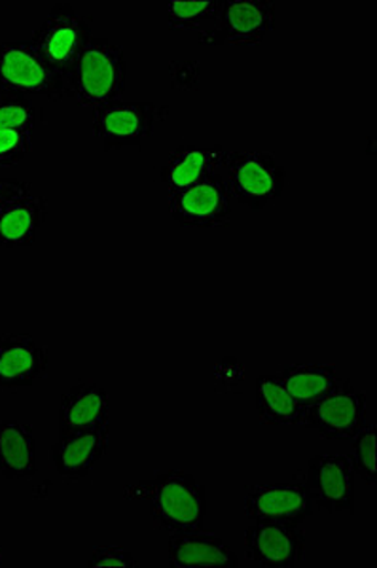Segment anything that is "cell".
Segmentation results:
<instances>
[{
    "label": "cell",
    "mask_w": 377,
    "mask_h": 568,
    "mask_svg": "<svg viewBox=\"0 0 377 568\" xmlns=\"http://www.w3.org/2000/svg\"><path fill=\"white\" fill-rule=\"evenodd\" d=\"M228 150L222 146L213 149H197V146H179L171 152L167 162L160 171V181L165 184L167 192L175 194L195 182L203 181L205 176L213 175L222 168L224 155Z\"/></svg>",
    "instance_id": "obj_19"
},
{
    "label": "cell",
    "mask_w": 377,
    "mask_h": 568,
    "mask_svg": "<svg viewBox=\"0 0 377 568\" xmlns=\"http://www.w3.org/2000/svg\"><path fill=\"white\" fill-rule=\"evenodd\" d=\"M48 347L29 334L0 336V390L16 393L42 382L48 375Z\"/></svg>",
    "instance_id": "obj_13"
},
{
    "label": "cell",
    "mask_w": 377,
    "mask_h": 568,
    "mask_svg": "<svg viewBox=\"0 0 377 568\" xmlns=\"http://www.w3.org/2000/svg\"><path fill=\"white\" fill-rule=\"evenodd\" d=\"M351 465L355 476L366 485L377 481V428L374 423H366L351 438Z\"/></svg>",
    "instance_id": "obj_24"
},
{
    "label": "cell",
    "mask_w": 377,
    "mask_h": 568,
    "mask_svg": "<svg viewBox=\"0 0 377 568\" xmlns=\"http://www.w3.org/2000/svg\"><path fill=\"white\" fill-rule=\"evenodd\" d=\"M222 0H171L167 2V26L173 31H197L218 20Z\"/></svg>",
    "instance_id": "obj_22"
},
{
    "label": "cell",
    "mask_w": 377,
    "mask_h": 568,
    "mask_svg": "<svg viewBox=\"0 0 377 568\" xmlns=\"http://www.w3.org/2000/svg\"><path fill=\"white\" fill-rule=\"evenodd\" d=\"M111 398L99 383L79 382L59 402V434L93 430L109 426Z\"/></svg>",
    "instance_id": "obj_16"
},
{
    "label": "cell",
    "mask_w": 377,
    "mask_h": 568,
    "mask_svg": "<svg viewBox=\"0 0 377 568\" xmlns=\"http://www.w3.org/2000/svg\"><path fill=\"white\" fill-rule=\"evenodd\" d=\"M313 503L328 514H355V470L347 455H315L306 476Z\"/></svg>",
    "instance_id": "obj_11"
},
{
    "label": "cell",
    "mask_w": 377,
    "mask_h": 568,
    "mask_svg": "<svg viewBox=\"0 0 377 568\" xmlns=\"http://www.w3.org/2000/svg\"><path fill=\"white\" fill-rule=\"evenodd\" d=\"M171 88L176 91H192L200 85V63L197 61H173L170 65Z\"/></svg>",
    "instance_id": "obj_27"
},
{
    "label": "cell",
    "mask_w": 377,
    "mask_h": 568,
    "mask_svg": "<svg viewBox=\"0 0 377 568\" xmlns=\"http://www.w3.org/2000/svg\"><path fill=\"white\" fill-rule=\"evenodd\" d=\"M33 152V133L0 130V168H13Z\"/></svg>",
    "instance_id": "obj_25"
},
{
    "label": "cell",
    "mask_w": 377,
    "mask_h": 568,
    "mask_svg": "<svg viewBox=\"0 0 377 568\" xmlns=\"http://www.w3.org/2000/svg\"><path fill=\"white\" fill-rule=\"evenodd\" d=\"M222 168L226 169L232 200L253 213H261L279 201L288 186L285 165L272 152L230 150Z\"/></svg>",
    "instance_id": "obj_3"
},
{
    "label": "cell",
    "mask_w": 377,
    "mask_h": 568,
    "mask_svg": "<svg viewBox=\"0 0 377 568\" xmlns=\"http://www.w3.org/2000/svg\"><path fill=\"white\" fill-rule=\"evenodd\" d=\"M109 426L59 434L50 449V460L59 478L67 484L84 479L109 452Z\"/></svg>",
    "instance_id": "obj_14"
},
{
    "label": "cell",
    "mask_w": 377,
    "mask_h": 568,
    "mask_svg": "<svg viewBox=\"0 0 377 568\" xmlns=\"http://www.w3.org/2000/svg\"><path fill=\"white\" fill-rule=\"evenodd\" d=\"M275 29L272 0H222L218 26L202 31V45H256Z\"/></svg>",
    "instance_id": "obj_9"
},
{
    "label": "cell",
    "mask_w": 377,
    "mask_h": 568,
    "mask_svg": "<svg viewBox=\"0 0 377 568\" xmlns=\"http://www.w3.org/2000/svg\"><path fill=\"white\" fill-rule=\"evenodd\" d=\"M275 375L304 407L325 398L339 383L334 364H286Z\"/></svg>",
    "instance_id": "obj_20"
},
{
    "label": "cell",
    "mask_w": 377,
    "mask_h": 568,
    "mask_svg": "<svg viewBox=\"0 0 377 568\" xmlns=\"http://www.w3.org/2000/svg\"><path fill=\"white\" fill-rule=\"evenodd\" d=\"M243 510L254 524H304L313 514L306 476L298 471L288 481L248 485Z\"/></svg>",
    "instance_id": "obj_7"
},
{
    "label": "cell",
    "mask_w": 377,
    "mask_h": 568,
    "mask_svg": "<svg viewBox=\"0 0 377 568\" xmlns=\"http://www.w3.org/2000/svg\"><path fill=\"white\" fill-rule=\"evenodd\" d=\"M150 517L165 532L202 529L207 516L205 485L183 470L163 471L150 485Z\"/></svg>",
    "instance_id": "obj_4"
},
{
    "label": "cell",
    "mask_w": 377,
    "mask_h": 568,
    "mask_svg": "<svg viewBox=\"0 0 377 568\" xmlns=\"http://www.w3.org/2000/svg\"><path fill=\"white\" fill-rule=\"evenodd\" d=\"M368 400L349 379L339 382L330 394L306 407L302 425L323 439H351L368 423Z\"/></svg>",
    "instance_id": "obj_10"
},
{
    "label": "cell",
    "mask_w": 377,
    "mask_h": 568,
    "mask_svg": "<svg viewBox=\"0 0 377 568\" xmlns=\"http://www.w3.org/2000/svg\"><path fill=\"white\" fill-rule=\"evenodd\" d=\"M34 428L21 420H0V476L8 481L33 478L39 471Z\"/></svg>",
    "instance_id": "obj_18"
},
{
    "label": "cell",
    "mask_w": 377,
    "mask_h": 568,
    "mask_svg": "<svg viewBox=\"0 0 377 568\" xmlns=\"http://www.w3.org/2000/svg\"><path fill=\"white\" fill-rule=\"evenodd\" d=\"M128 59L124 48L93 37L69 72L71 98L79 106L99 110L124 99Z\"/></svg>",
    "instance_id": "obj_1"
},
{
    "label": "cell",
    "mask_w": 377,
    "mask_h": 568,
    "mask_svg": "<svg viewBox=\"0 0 377 568\" xmlns=\"http://www.w3.org/2000/svg\"><path fill=\"white\" fill-rule=\"evenodd\" d=\"M0 95L61 103L71 99L69 77L48 65L31 40L0 44Z\"/></svg>",
    "instance_id": "obj_2"
},
{
    "label": "cell",
    "mask_w": 377,
    "mask_h": 568,
    "mask_svg": "<svg viewBox=\"0 0 377 568\" xmlns=\"http://www.w3.org/2000/svg\"><path fill=\"white\" fill-rule=\"evenodd\" d=\"M93 20L80 13L69 2H58L34 29L31 44L44 58L48 65L69 77L72 67L84 52L88 42L93 39Z\"/></svg>",
    "instance_id": "obj_5"
},
{
    "label": "cell",
    "mask_w": 377,
    "mask_h": 568,
    "mask_svg": "<svg viewBox=\"0 0 377 568\" xmlns=\"http://www.w3.org/2000/svg\"><path fill=\"white\" fill-rule=\"evenodd\" d=\"M2 561H4V551L0 548V567H2Z\"/></svg>",
    "instance_id": "obj_29"
},
{
    "label": "cell",
    "mask_w": 377,
    "mask_h": 568,
    "mask_svg": "<svg viewBox=\"0 0 377 568\" xmlns=\"http://www.w3.org/2000/svg\"><path fill=\"white\" fill-rule=\"evenodd\" d=\"M167 207L179 226L205 230L228 226L232 219L228 181L221 171H216L203 181L171 194Z\"/></svg>",
    "instance_id": "obj_8"
},
{
    "label": "cell",
    "mask_w": 377,
    "mask_h": 568,
    "mask_svg": "<svg viewBox=\"0 0 377 568\" xmlns=\"http://www.w3.org/2000/svg\"><path fill=\"white\" fill-rule=\"evenodd\" d=\"M170 116V109L156 103H118L93 110V136L104 152L122 149L141 150L157 125Z\"/></svg>",
    "instance_id": "obj_6"
},
{
    "label": "cell",
    "mask_w": 377,
    "mask_h": 568,
    "mask_svg": "<svg viewBox=\"0 0 377 568\" xmlns=\"http://www.w3.org/2000/svg\"><path fill=\"white\" fill-rule=\"evenodd\" d=\"M47 214V200L42 195L33 194V187L8 201L0 209V248L33 246Z\"/></svg>",
    "instance_id": "obj_17"
},
{
    "label": "cell",
    "mask_w": 377,
    "mask_h": 568,
    "mask_svg": "<svg viewBox=\"0 0 377 568\" xmlns=\"http://www.w3.org/2000/svg\"><path fill=\"white\" fill-rule=\"evenodd\" d=\"M245 554L258 567H298L306 559V530L299 525L254 524L245 530Z\"/></svg>",
    "instance_id": "obj_12"
},
{
    "label": "cell",
    "mask_w": 377,
    "mask_h": 568,
    "mask_svg": "<svg viewBox=\"0 0 377 568\" xmlns=\"http://www.w3.org/2000/svg\"><path fill=\"white\" fill-rule=\"evenodd\" d=\"M167 562L173 568H234L240 567V557L221 536L195 529L170 535Z\"/></svg>",
    "instance_id": "obj_15"
},
{
    "label": "cell",
    "mask_w": 377,
    "mask_h": 568,
    "mask_svg": "<svg viewBox=\"0 0 377 568\" xmlns=\"http://www.w3.org/2000/svg\"><path fill=\"white\" fill-rule=\"evenodd\" d=\"M31 184L23 181H0V209L7 205L8 201H12L18 195L26 194L27 190H31Z\"/></svg>",
    "instance_id": "obj_28"
},
{
    "label": "cell",
    "mask_w": 377,
    "mask_h": 568,
    "mask_svg": "<svg viewBox=\"0 0 377 568\" xmlns=\"http://www.w3.org/2000/svg\"><path fill=\"white\" fill-rule=\"evenodd\" d=\"M90 568H135L139 561L131 556L130 551L118 546H109V548H99L93 551V556L88 561Z\"/></svg>",
    "instance_id": "obj_26"
},
{
    "label": "cell",
    "mask_w": 377,
    "mask_h": 568,
    "mask_svg": "<svg viewBox=\"0 0 377 568\" xmlns=\"http://www.w3.org/2000/svg\"><path fill=\"white\" fill-rule=\"evenodd\" d=\"M256 412L266 425H302L306 407L302 406L293 394L286 390L277 375H262L256 379Z\"/></svg>",
    "instance_id": "obj_21"
},
{
    "label": "cell",
    "mask_w": 377,
    "mask_h": 568,
    "mask_svg": "<svg viewBox=\"0 0 377 568\" xmlns=\"http://www.w3.org/2000/svg\"><path fill=\"white\" fill-rule=\"evenodd\" d=\"M47 120L44 106L20 95H0V130L34 133Z\"/></svg>",
    "instance_id": "obj_23"
}]
</instances>
